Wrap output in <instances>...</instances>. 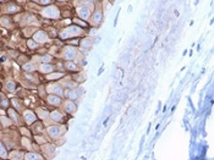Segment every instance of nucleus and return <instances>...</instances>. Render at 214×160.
<instances>
[{
  "instance_id": "obj_1",
  "label": "nucleus",
  "mask_w": 214,
  "mask_h": 160,
  "mask_svg": "<svg viewBox=\"0 0 214 160\" xmlns=\"http://www.w3.org/2000/svg\"><path fill=\"white\" fill-rule=\"evenodd\" d=\"M82 32V28L80 27V26H71L70 28H65L62 32L60 33V37L61 39H67V38H72V37H76L79 36L80 33Z\"/></svg>"
},
{
  "instance_id": "obj_2",
  "label": "nucleus",
  "mask_w": 214,
  "mask_h": 160,
  "mask_svg": "<svg viewBox=\"0 0 214 160\" xmlns=\"http://www.w3.org/2000/svg\"><path fill=\"white\" fill-rule=\"evenodd\" d=\"M43 15L46 16V17H50V18H56V17H59L60 12L58 10V7L50 6V7H46L45 10L43 11Z\"/></svg>"
},
{
  "instance_id": "obj_3",
  "label": "nucleus",
  "mask_w": 214,
  "mask_h": 160,
  "mask_svg": "<svg viewBox=\"0 0 214 160\" xmlns=\"http://www.w3.org/2000/svg\"><path fill=\"white\" fill-rule=\"evenodd\" d=\"M76 54H77L76 48H74V46H66V48H65V51H64V57L66 60L71 61L72 59H75Z\"/></svg>"
},
{
  "instance_id": "obj_4",
  "label": "nucleus",
  "mask_w": 214,
  "mask_h": 160,
  "mask_svg": "<svg viewBox=\"0 0 214 160\" xmlns=\"http://www.w3.org/2000/svg\"><path fill=\"white\" fill-rule=\"evenodd\" d=\"M77 14L83 20H88L91 16V9H88V6H81L77 9Z\"/></svg>"
},
{
  "instance_id": "obj_5",
  "label": "nucleus",
  "mask_w": 214,
  "mask_h": 160,
  "mask_svg": "<svg viewBox=\"0 0 214 160\" xmlns=\"http://www.w3.org/2000/svg\"><path fill=\"white\" fill-rule=\"evenodd\" d=\"M34 42L37 43H44L46 39H48V37H46V33L45 32H43V31H39V32H36V34H34Z\"/></svg>"
},
{
  "instance_id": "obj_6",
  "label": "nucleus",
  "mask_w": 214,
  "mask_h": 160,
  "mask_svg": "<svg viewBox=\"0 0 214 160\" xmlns=\"http://www.w3.org/2000/svg\"><path fill=\"white\" fill-rule=\"evenodd\" d=\"M60 132H61L60 127H58V126H50V127H48V133L53 138H56L58 136L60 135Z\"/></svg>"
},
{
  "instance_id": "obj_7",
  "label": "nucleus",
  "mask_w": 214,
  "mask_h": 160,
  "mask_svg": "<svg viewBox=\"0 0 214 160\" xmlns=\"http://www.w3.org/2000/svg\"><path fill=\"white\" fill-rule=\"evenodd\" d=\"M102 20H103V14H102V11H96V12L93 14L92 22L97 26V25H100V23H102Z\"/></svg>"
},
{
  "instance_id": "obj_8",
  "label": "nucleus",
  "mask_w": 214,
  "mask_h": 160,
  "mask_svg": "<svg viewBox=\"0 0 214 160\" xmlns=\"http://www.w3.org/2000/svg\"><path fill=\"white\" fill-rule=\"evenodd\" d=\"M25 120L27 124H33L36 121V115L32 111H26L25 113Z\"/></svg>"
},
{
  "instance_id": "obj_9",
  "label": "nucleus",
  "mask_w": 214,
  "mask_h": 160,
  "mask_svg": "<svg viewBox=\"0 0 214 160\" xmlns=\"http://www.w3.org/2000/svg\"><path fill=\"white\" fill-rule=\"evenodd\" d=\"M65 110L67 111L69 114H72V113H75L76 105L72 103V100H70V102H67V103L65 104Z\"/></svg>"
},
{
  "instance_id": "obj_10",
  "label": "nucleus",
  "mask_w": 214,
  "mask_h": 160,
  "mask_svg": "<svg viewBox=\"0 0 214 160\" xmlns=\"http://www.w3.org/2000/svg\"><path fill=\"white\" fill-rule=\"evenodd\" d=\"M48 102H49V104H53V105H59V104H60V98H59V95H56V94L49 95L48 97Z\"/></svg>"
},
{
  "instance_id": "obj_11",
  "label": "nucleus",
  "mask_w": 214,
  "mask_h": 160,
  "mask_svg": "<svg viewBox=\"0 0 214 160\" xmlns=\"http://www.w3.org/2000/svg\"><path fill=\"white\" fill-rule=\"evenodd\" d=\"M80 45L82 46V49H88L89 46H92V44H93V42L89 38H85V39L82 40V42H80L79 43Z\"/></svg>"
},
{
  "instance_id": "obj_12",
  "label": "nucleus",
  "mask_w": 214,
  "mask_h": 160,
  "mask_svg": "<svg viewBox=\"0 0 214 160\" xmlns=\"http://www.w3.org/2000/svg\"><path fill=\"white\" fill-rule=\"evenodd\" d=\"M65 94H66V97H67L70 100H76L77 98H79L77 93H76L75 90H72V89H69V90H66V92H65Z\"/></svg>"
},
{
  "instance_id": "obj_13",
  "label": "nucleus",
  "mask_w": 214,
  "mask_h": 160,
  "mask_svg": "<svg viewBox=\"0 0 214 160\" xmlns=\"http://www.w3.org/2000/svg\"><path fill=\"white\" fill-rule=\"evenodd\" d=\"M53 66L51 65H48V64H43L42 66H40V71L44 72V73H48V72H51L53 71Z\"/></svg>"
},
{
  "instance_id": "obj_14",
  "label": "nucleus",
  "mask_w": 214,
  "mask_h": 160,
  "mask_svg": "<svg viewBox=\"0 0 214 160\" xmlns=\"http://www.w3.org/2000/svg\"><path fill=\"white\" fill-rule=\"evenodd\" d=\"M51 119L55 121L61 122V121H62V115H61L60 113H58V111H53V113H51Z\"/></svg>"
},
{
  "instance_id": "obj_15",
  "label": "nucleus",
  "mask_w": 214,
  "mask_h": 160,
  "mask_svg": "<svg viewBox=\"0 0 214 160\" xmlns=\"http://www.w3.org/2000/svg\"><path fill=\"white\" fill-rule=\"evenodd\" d=\"M64 76V73H60V72H56V73H50V75H48V79H50V81H53V79H58V78H60V77H62Z\"/></svg>"
},
{
  "instance_id": "obj_16",
  "label": "nucleus",
  "mask_w": 214,
  "mask_h": 160,
  "mask_svg": "<svg viewBox=\"0 0 214 160\" xmlns=\"http://www.w3.org/2000/svg\"><path fill=\"white\" fill-rule=\"evenodd\" d=\"M66 67H67V70H70V71H77V65H76L75 62H72V61H69L67 64H66Z\"/></svg>"
},
{
  "instance_id": "obj_17",
  "label": "nucleus",
  "mask_w": 214,
  "mask_h": 160,
  "mask_svg": "<svg viewBox=\"0 0 214 160\" xmlns=\"http://www.w3.org/2000/svg\"><path fill=\"white\" fill-rule=\"evenodd\" d=\"M18 10H20V7H18L17 5H12V4L7 7V12H10V14H15V12H17Z\"/></svg>"
},
{
  "instance_id": "obj_18",
  "label": "nucleus",
  "mask_w": 214,
  "mask_h": 160,
  "mask_svg": "<svg viewBox=\"0 0 214 160\" xmlns=\"http://www.w3.org/2000/svg\"><path fill=\"white\" fill-rule=\"evenodd\" d=\"M26 159H42V157L36 153H28L26 155Z\"/></svg>"
},
{
  "instance_id": "obj_19",
  "label": "nucleus",
  "mask_w": 214,
  "mask_h": 160,
  "mask_svg": "<svg viewBox=\"0 0 214 160\" xmlns=\"http://www.w3.org/2000/svg\"><path fill=\"white\" fill-rule=\"evenodd\" d=\"M6 89L9 90V92H12L15 89V84H14V82H7V84H6Z\"/></svg>"
},
{
  "instance_id": "obj_20",
  "label": "nucleus",
  "mask_w": 214,
  "mask_h": 160,
  "mask_svg": "<svg viewBox=\"0 0 214 160\" xmlns=\"http://www.w3.org/2000/svg\"><path fill=\"white\" fill-rule=\"evenodd\" d=\"M37 45H38V44H37V42H34V40H32V39L28 40V46L31 48V49H36Z\"/></svg>"
},
{
  "instance_id": "obj_21",
  "label": "nucleus",
  "mask_w": 214,
  "mask_h": 160,
  "mask_svg": "<svg viewBox=\"0 0 214 160\" xmlns=\"http://www.w3.org/2000/svg\"><path fill=\"white\" fill-rule=\"evenodd\" d=\"M0 155L3 158L6 157V150H5V148H4V146L1 144V142H0Z\"/></svg>"
},
{
  "instance_id": "obj_22",
  "label": "nucleus",
  "mask_w": 214,
  "mask_h": 160,
  "mask_svg": "<svg viewBox=\"0 0 214 160\" xmlns=\"http://www.w3.org/2000/svg\"><path fill=\"white\" fill-rule=\"evenodd\" d=\"M9 115L11 116V119H12V120H15V121L17 120V114H16L14 110H11V109H10V110H9Z\"/></svg>"
},
{
  "instance_id": "obj_23",
  "label": "nucleus",
  "mask_w": 214,
  "mask_h": 160,
  "mask_svg": "<svg viewBox=\"0 0 214 160\" xmlns=\"http://www.w3.org/2000/svg\"><path fill=\"white\" fill-rule=\"evenodd\" d=\"M23 68H25L26 71H29V72H32L33 71V66L31 64H26L23 65Z\"/></svg>"
},
{
  "instance_id": "obj_24",
  "label": "nucleus",
  "mask_w": 214,
  "mask_h": 160,
  "mask_svg": "<svg viewBox=\"0 0 214 160\" xmlns=\"http://www.w3.org/2000/svg\"><path fill=\"white\" fill-rule=\"evenodd\" d=\"M42 60H43V62H49V61H51V56L50 55H44Z\"/></svg>"
},
{
  "instance_id": "obj_25",
  "label": "nucleus",
  "mask_w": 214,
  "mask_h": 160,
  "mask_svg": "<svg viewBox=\"0 0 214 160\" xmlns=\"http://www.w3.org/2000/svg\"><path fill=\"white\" fill-rule=\"evenodd\" d=\"M50 1H51V0H40L39 4L40 5H49Z\"/></svg>"
},
{
  "instance_id": "obj_26",
  "label": "nucleus",
  "mask_w": 214,
  "mask_h": 160,
  "mask_svg": "<svg viewBox=\"0 0 214 160\" xmlns=\"http://www.w3.org/2000/svg\"><path fill=\"white\" fill-rule=\"evenodd\" d=\"M0 105H1V106H4V108H6L7 105H9V102H7V100H3V102L0 103Z\"/></svg>"
},
{
  "instance_id": "obj_27",
  "label": "nucleus",
  "mask_w": 214,
  "mask_h": 160,
  "mask_svg": "<svg viewBox=\"0 0 214 160\" xmlns=\"http://www.w3.org/2000/svg\"><path fill=\"white\" fill-rule=\"evenodd\" d=\"M75 22L77 23V25H80V26H86V23L85 22H82V21H79V20H75Z\"/></svg>"
},
{
  "instance_id": "obj_28",
  "label": "nucleus",
  "mask_w": 214,
  "mask_h": 160,
  "mask_svg": "<svg viewBox=\"0 0 214 160\" xmlns=\"http://www.w3.org/2000/svg\"><path fill=\"white\" fill-rule=\"evenodd\" d=\"M100 39H102V38H100L99 36L96 37V40H94V43H96V44H97V43H100Z\"/></svg>"
},
{
  "instance_id": "obj_29",
  "label": "nucleus",
  "mask_w": 214,
  "mask_h": 160,
  "mask_svg": "<svg viewBox=\"0 0 214 160\" xmlns=\"http://www.w3.org/2000/svg\"><path fill=\"white\" fill-rule=\"evenodd\" d=\"M18 3H25V0H17Z\"/></svg>"
},
{
  "instance_id": "obj_30",
  "label": "nucleus",
  "mask_w": 214,
  "mask_h": 160,
  "mask_svg": "<svg viewBox=\"0 0 214 160\" xmlns=\"http://www.w3.org/2000/svg\"><path fill=\"white\" fill-rule=\"evenodd\" d=\"M59 1H64V0H59Z\"/></svg>"
}]
</instances>
